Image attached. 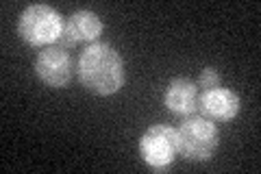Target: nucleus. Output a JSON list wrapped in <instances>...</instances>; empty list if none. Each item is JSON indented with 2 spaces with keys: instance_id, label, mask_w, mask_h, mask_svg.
Listing matches in <instances>:
<instances>
[{
  "instance_id": "f257e3e1",
  "label": "nucleus",
  "mask_w": 261,
  "mask_h": 174,
  "mask_svg": "<svg viewBox=\"0 0 261 174\" xmlns=\"http://www.w3.org/2000/svg\"><path fill=\"white\" fill-rule=\"evenodd\" d=\"M79 81L96 96L116 94L124 85V63L109 44H89L79 59Z\"/></svg>"
},
{
  "instance_id": "f03ea898",
  "label": "nucleus",
  "mask_w": 261,
  "mask_h": 174,
  "mask_svg": "<svg viewBox=\"0 0 261 174\" xmlns=\"http://www.w3.org/2000/svg\"><path fill=\"white\" fill-rule=\"evenodd\" d=\"M65 31V22L57 9L48 5H31L22 11L18 22L20 37L31 46H50L57 44Z\"/></svg>"
},
{
  "instance_id": "7ed1b4c3",
  "label": "nucleus",
  "mask_w": 261,
  "mask_h": 174,
  "mask_svg": "<svg viewBox=\"0 0 261 174\" xmlns=\"http://www.w3.org/2000/svg\"><path fill=\"white\" fill-rule=\"evenodd\" d=\"M178 153L190 161H209L220 144V135L214 122L207 118H190L176 129Z\"/></svg>"
},
{
  "instance_id": "20e7f679",
  "label": "nucleus",
  "mask_w": 261,
  "mask_h": 174,
  "mask_svg": "<svg viewBox=\"0 0 261 174\" xmlns=\"http://www.w3.org/2000/svg\"><path fill=\"white\" fill-rule=\"evenodd\" d=\"M140 153L152 170H168L178 155L176 129L168 127V124H154V127L146 129L140 137Z\"/></svg>"
},
{
  "instance_id": "39448f33",
  "label": "nucleus",
  "mask_w": 261,
  "mask_h": 174,
  "mask_svg": "<svg viewBox=\"0 0 261 174\" xmlns=\"http://www.w3.org/2000/svg\"><path fill=\"white\" fill-rule=\"evenodd\" d=\"M35 72L42 83L48 87H65L72 79V59L65 48L59 46H46L42 53L37 55Z\"/></svg>"
},
{
  "instance_id": "423d86ee",
  "label": "nucleus",
  "mask_w": 261,
  "mask_h": 174,
  "mask_svg": "<svg viewBox=\"0 0 261 174\" xmlns=\"http://www.w3.org/2000/svg\"><path fill=\"white\" fill-rule=\"evenodd\" d=\"M102 33V22L94 11H76L65 22L63 35L57 41L59 48H72L79 41H94Z\"/></svg>"
},
{
  "instance_id": "0eeeda50",
  "label": "nucleus",
  "mask_w": 261,
  "mask_h": 174,
  "mask_svg": "<svg viewBox=\"0 0 261 174\" xmlns=\"http://www.w3.org/2000/svg\"><path fill=\"white\" fill-rule=\"evenodd\" d=\"M163 105L176 115H192L200 109L198 85L187 79H172L163 94Z\"/></svg>"
},
{
  "instance_id": "6e6552de",
  "label": "nucleus",
  "mask_w": 261,
  "mask_h": 174,
  "mask_svg": "<svg viewBox=\"0 0 261 174\" xmlns=\"http://www.w3.org/2000/svg\"><path fill=\"white\" fill-rule=\"evenodd\" d=\"M200 109L214 120H231L240 113V96L224 87L207 89L200 96Z\"/></svg>"
},
{
  "instance_id": "1a4fd4ad",
  "label": "nucleus",
  "mask_w": 261,
  "mask_h": 174,
  "mask_svg": "<svg viewBox=\"0 0 261 174\" xmlns=\"http://www.w3.org/2000/svg\"><path fill=\"white\" fill-rule=\"evenodd\" d=\"M220 72L214 70V68H205L200 72V77H198V87H202L207 92V89H216L220 87Z\"/></svg>"
}]
</instances>
